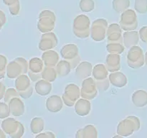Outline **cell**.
I'll return each instance as SVG.
<instances>
[{"mask_svg": "<svg viewBox=\"0 0 147 138\" xmlns=\"http://www.w3.org/2000/svg\"><path fill=\"white\" fill-rule=\"evenodd\" d=\"M19 96H20V94H19L17 89L10 88V89H8L7 90H6L5 93H4V102L7 103H9L11 99H14V98L15 97H19Z\"/></svg>", "mask_w": 147, "mask_h": 138, "instance_id": "26", "label": "cell"}, {"mask_svg": "<svg viewBox=\"0 0 147 138\" xmlns=\"http://www.w3.org/2000/svg\"><path fill=\"white\" fill-rule=\"evenodd\" d=\"M96 85H97V87L99 90L104 91L109 87V81L108 80V78L97 80L96 81Z\"/></svg>", "mask_w": 147, "mask_h": 138, "instance_id": "30", "label": "cell"}, {"mask_svg": "<svg viewBox=\"0 0 147 138\" xmlns=\"http://www.w3.org/2000/svg\"><path fill=\"white\" fill-rule=\"evenodd\" d=\"M7 60L3 55H0V80L4 78L7 70Z\"/></svg>", "mask_w": 147, "mask_h": 138, "instance_id": "29", "label": "cell"}, {"mask_svg": "<svg viewBox=\"0 0 147 138\" xmlns=\"http://www.w3.org/2000/svg\"><path fill=\"white\" fill-rule=\"evenodd\" d=\"M129 118L122 121L118 125L117 132L119 135L121 137H127L130 135H132L134 130H138L136 126H132L134 125L133 120L132 122H129Z\"/></svg>", "mask_w": 147, "mask_h": 138, "instance_id": "10", "label": "cell"}, {"mask_svg": "<svg viewBox=\"0 0 147 138\" xmlns=\"http://www.w3.org/2000/svg\"><path fill=\"white\" fill-rule=\"evenodd\" d=\"M46 106L49 112H60L63 107V101L59 96L53 95L47 99V101H46Z\"/></svg>", "mask_w": 147, "mask_h": 138, "instance_id": "12", "label": "cell"}, {"mask_svg": "<svg viewBox=\"0 0 147 138\" xmlns=\"http://www.w3.org/2000/svg\"><path fill=\"white\" fill-rule=\"evenodd\" d=\"M1 129L12 138L21 137L24 132V126L13 118H7L2 121Z\"/></svg>", "mask_w": 147, "mask_h": 138, "instance_id": "2", "label": "cell"}, {"mask_svg": "<svg viewBox=\"0 0 147 138\" xmlns=\"http://www.w3.org/2000/svg\"><path fill=\"white\" fill-rule=\"evenodd\" d=\"M124 37V44L126 47H130L131 46L135 45L138 43L139 37L138 33L136 32H127L123 34Z\"/></svg>", "mask_w": 147, "mask_h": 138, "instance_id": "22", "label": "cell"}, {"mask_svg": "<svg viewBox=\"0 0 147 138\" xmlns=\"http://www.w3.org/2000/svg\"><path fill=\"white\" fill-rule=\"evenodd\" d=\"M11 114L8 103L0 102V119H6Z\"/></svg>", "mask_w": 147, "mask_h": 138, "instance_id": "28", "label": "cell"}, {"mask_svg": "<svg viewBox=\"0 0 147 138\" xmlns=\"http://www.w3.org/2000/svg\"><path fill=\"white\" fill-rule=\"evenodd\" d=\"M0 21L2 22L3 24H5L6 22V16L1 10H0Z\"/></svg>", "mask_w": 147, "mask_h": 138, "instance_id": "34", "label": "cell"}, {"mask_svg": "<svg viewBox=\"0 0 147 138\" xmlns=\"http://www.w3.org/2000/svg\"><path fill=\"white\" fill-rule=\"evenodd\" d=\"M82 86L81 96L84 99H93L97 95L96 82L91 78L84 80Z\"/></svg>", "mask_w": 147, "mask_h": 138, "instance_id": "8", "label": "cell"}, {"mask_svg": "<svg viewBox=\"0 0 147 138\" xmlns=\"http://www.w3.org/2000/svg\"><path fill=\"white\" fill-rule=\"evenodd\" d=\"M147 93L145 91L139 90L135 91L132 96V101L134 103L135 106L138 107H142V106H146L147 104V97L143 98L144 96H146Z\"/></svg>", "mask_w": 147, "mask_h": 138, "instance_id": "18", "label": "cell"}, {"mask_svg": "<svg viewBox=\"0 0 147 138\" xmlns=\"http://www.w3.org/2000/svg\"><path fill=\"white\" fill-rule=\"evenodd\" d=\"M107 22L104 20H98L93 22L91 27V37L95 41H101L105 38Z\"/></svg>", "mask_w": 147, "mask_h": 138, "instance_id": "5", "label": "cell"}, {"mask_svg": "<svg viewBox=\"0 0 147 138\" xmlns=\"http://www.w3.org/2000/svg\"><path fill=\"white\" fill-rule=\"evenodd\" d=\"M42 77L47 81L53 82L56 78V72L55 70L51 67L46 68L44 70V73L42 74Z\"/></svg>", "mask_w": 147, "mask_h": 138, "instance_id": "27", "label": "cell"}, {"mask_svg": "<svg viewBox=\"0 0 147 138\" xmlns=\"http://www.w3.org/2000/svg\"><path fill=\"white\" fill-rule=\"evenodd\" d=\"M35 90L38 94L45 96L50 93L52 90V85L47 80H41L35 85Z\"/></svg>", "mask_w": 147, "mask_h": 138, "instance_id": "20", "label": "cell"}, {"mask_svg": "<svg viewBox=\"0 0 147 138\" xmlns=\"http://www.w3.org/2000/svg\"><path fill=\"white\" fill-rule=\"evenodd\" d=\"M15 87L18 91L20 96L23 99H27L32 93V88L31 87L30 79L28 76L24 74L20 75L15 80Z\"/></svg>", "mask_w": 147, "mask_h": 138, "instance_id": "4", "label": "cell"}, {"mask_svg": "<svg viewBox=\"0 0 147 138\" xmlns=\"http://www.w3.org/2000/svg\"><path fill=\"white\" fill-rule=\"evenodd\" d=\"M107 50H109L110 53H118V54L120 53L121 54V53L123 51V47H122L121 45H119L118 47H116V45L114 46L113 44H108Z\"/></svg>", "mask_w": 147, "mask_h": 138, "instance_id": "31", "label": "cell"}, {"mask_svg": "<svg viewBox=\"0 0 147 138\" xmlns=\"http://www.w3.org/2000/svg\"><path fill=\"white\" fill-rule=\"evenodd\" d=\"M5 91H6L5 86H4L1 82H0V100H1L2 98H4Z\"/></svg>", "mask_w": 147, "mask_h": 138, "instance_id": "32", "label": "cell"}, {"mask_svg": "<svg viewBox=\"0 0 147 138\" xmlns=\"http://www.w3.org/2000/svg\"><path fill=\"white\" fill-rule=\"evenodd\" d=\"M42 66L43 64L42 60L37 57H34L30 60V63H29V68H30V71H32V73L29 72V75H30L29 76L31 78L33 81H36L37 79L40 78L36 73H39L42 70Z\"/></svg>", "mask_w": 147, "mask_h": 138, "instance_id": "9", "label": "cell"}, {"mask_svg": "<svg viewBox=\"0 0 147 138\" xmlns=\"http://www.w3.org/2000/svg\"><path fill=\"white\" fill-rule=\"evenodd\" d=\"M4 4H6L8 6H11L12 4H15L16 2H17V0H3Z\"/></svg>", "mask_w": 147, "mask_h": 138, "instance_id": "35", "label": "cell"}, {"mask_svg": "<svg viewBox=\"0 0 147 138\" xmlns=\"http://www.w3.org/2000/svg\"><path fill=\"white\" fill-rule=\"evenodd\" d=\"M4 25V24H2V22H1V21H0V31H1V28H2V26Z\"/></svg>", "mask_w": 147, "mask_h": 138, "instance_id": "37", "label": "cell"}, {"mask_svg": "<svg viewBox=\"0 0 147 138\" xmlns=\"http://www.w3.org/2000/svg\"><path fill=\"white\" fill-rule=\"evenodd\" d=\"M49 40V33L48 34H43L42 37L41 42L39 44V47L42 50H48V49H52L55 47L56 44H57V37H55L50 41Z\"/></svg>", "mask_w": 147, "mask_h": 138, "instance_id": "21", "label": "cell"}, {"mask_svg": "<svg viewBox=\"0 0 147 138\" xmlns=\"http://www.w3.org/2000/svg\"><path fill=\"white\" fill-rule=\"evenodd\" d=\"M11 114L15 116H20L24 112V105L20 97H15L11 99L8 103Z\"/></svg>", "mask_w": 147, "mask_h": 138, "instance_id": "11", "label": "cell"}, {"mask_svg": "<svg viewBox=\"0 0 147 138\" xmlns=\"http://www.w3.org/2000/svg\"><path fill=\"white\" fill-rule=\"evenodd\" d=\"M120 57L118 55H109L107 56L106 64L109 71H116L120 68Z\"/></svg>", "mask_w": 147, "mask_h": 138, "instance_id": "19", "label": "cell"}, {"mask_svg": "<svg viewBox=\"0 0 147 138\" xmlns=\"http://www.w3.org/2000/svg\"><path fill=\"white\" fill-rule=\"evenodd\" d=\"M71 66L68 62L62 60L57 66V72L60 76H65L68 74L71 69Z\"/></svg>", "mask_w": 147, "mask_h": 138, "instance_id": "24", "label": "cell"}, {"mask_svg": "<svg viewBox=\"0 0 147 138\" xmlns=\"http://www.w3.org/2000/svg\"><path fill=\"white\" fill-rule=\"evenodd\" d=\"M80 96V89L76 84L67 85L63 99L65 103L68 106H74L76 101Z\"/></svg>", "mask_w": 147, "mask_h": 138, "instance_id": "7", "label": "cell"}, {"mask_svg": "<svg viewBox=\"0 0 147 138\" xmlns=\"http://www.w3.org/2000/svg\"><path fill=\"white\" fill-rule=\"evenodd\" d=\"M110 81L113 86H116V87H123L127 83V78L124 74L120 72L117 73H111L109 76Z\"/></svg>", "mask_w": 147, "mask_h": 138, "instance_id": "15", "label": "cell"}, {"mask_svg": "<svg viewBox=\"0 0 147 138\" xmlns=\"http://www.w3.org/2000/svg\"><path fill=\"white\" fill-rule=\"evenodd\" d=\"M92 72V66L88 62H83L78 67L76 75L79 78H85L90 76Z\"/></svg>", "mask_w": 147, "mask_h": 138, "instance_id": "16", "label": "cell"}, {"mask_svg": "<svg viewBox=\"0 0 147 138\" xmlns=\"http://www.w3.org/2000/svg\"><path fill=\"white\" fill-rule=\"evenodd\" d=\"M42 59L45 61V64L47 67H53L57 63L59 56L55 51H47L43 53Z\"/></svg>", "mask_w": 147, "mask_h": 138, "instance_id": "17", "label": "cell"}, {"mask_svg": "<svg viewBox=\"0 0 147 138\" xmlns=\"http://www.w3.org/2000/svg\"><path fill=\"white\" fill-rule=\"evenodd\" d=\"M90 110V103L86 99H80L76 104V112L80 116H86Z\"/></svg>", "mask_w": 147, "mask_h": 138, "instance_id": "14", "label": "cell"}, {"mask_svg": "<svg viewBox=\"0 0 147 138\" xmlns=\"http://www.w3.org/2000/svg\"><path fill=\"white\" fill-rule=\"evenodd\" d=\"M90 21L87 16L80 15L76 19L73 24V32L78 37L86 38L89 36Z\"/></svg>", "mask_w": 147, "mask_h": 138, "instance_id": "3", "label": "cell"}, {"mask_svg": "<svg viewBox=\"0 0 147 138\" xmlns=\"http://www.w3.org/2000/svg\"><path fill=\"white\" fill-rule=\"evenodd\" d=\"M55 137V136L51 132H46L45 134H40V135H37L36 137Z\"/></svg>", "mask_w": 147, "mask_h": 138, "instance_id": "33", "label": "cell"}, {"mask_svg": "<svg viewBox=\"0 0 147 138\" xmlns=\"http://www.w3.org/2000/svg\"><path fill=\"white\" fill-rule=\"evenodd\" d=\"M61 54L64 57L65 59H67V60H69L73 59L72 57H74L76 58L80 57L78 55V50L77 46L73 44H69L65 45V47H63L61 49Z\"/></svg>", "mask_w": 147, "mask_h": 138, "instance_id": "13", "label": "cell"}, {"mask_svg": "<svg viewBox=\"0 0 147 138\" xmlns=\"http://www.w3.org/2000/svg\"><path fill=\"white\" fill-rule=\"evenodd\" d=\"M1 137H3V138L6 137V135H5V132L3 131V129L0 128V138H1Z\"/></svg>", "mask_w": 147, "mask_h": 138, "instance_id": "36", "label": "cell"}, {"mask_svg": "<svg viewBox=\"0 0 147 138\" xmlns=\"http://www.w3.org/2000/svg\"><path fill=\"white\" fill-rule=\"evenodd\" d=\"M128 64L131 68H136L144 65V56L140 47L134 46L131 49L128 54Z\"/></svg>", "mask_w": 147, "mask_h": 138, "instance_id": "6", "label": "cell"}, {"mask_svg": "<svg viewBox=\"0 0 147 138\" xmlns=\"http://www.w3.org/2000/svg\"><path fill=\"white\" fill-rule=\"evenodd\" d=\"M28 63L25 59L22 57H17L7 64V76L9 78H16L20 75L24 74L27 72Z\"/></svg>", "mask_w": 147, "mask_h": 138, "instance_id": "1", "label": "cell"}, {"mask_svg": "<svg viewBox=\"0 0 147 138\" xmlns=\"http://www.w3.org/2000/svg\"><path fill=\"white\" fill-rule=\"evenodd\" d=\"M31 130L32 133H40L43 129L44 122L42 118L36 117L32 120L31 122Z\"/></svg>", "mask_w": 147, "mask_h": 138, "instance_id": "25", "label": "cell"}, {"mask_svg": "<svg viewBox=\"0 0 147 138\" xmlns=\"http://www.w3.org/2000/svg\"><path fill=\"white\" fill-rule=\"evenodd\" d=\"M107 70L103 65L99 64L95 66L93 70V76L96 80H100L107 78Z\"/></svg>", "mask_w": 147, "mask_h": 138, "instance_id": "23", "label": "cell"}]
</instances>
